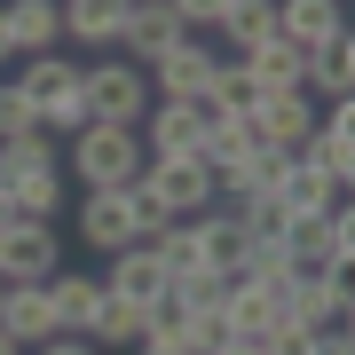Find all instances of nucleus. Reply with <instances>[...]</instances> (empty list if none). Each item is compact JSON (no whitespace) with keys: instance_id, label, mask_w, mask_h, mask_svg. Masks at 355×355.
I'll use <instances>...</instances> for the list:
<instances>
[{"instance_id":"obj_35","label":"nucleus","mask_w":355,"mask_h":355,"mask_svg":"<svg viewBox=\"0 0 355 355\" xmlns=\"http://www.w3.org/2000/svg\"><path fill=\"white\" fill-rule=\"evenodd\" d=\"M0 64H16V48H8V16H0Z\"/></svg>"},{"instance_id":"obj_23","label":"nucleus","mask_w":355,"mask_h":355,"mask_svg":"<svg viewBox=\"0 0 355 355\" xmlns=\"http://www.w3.org/2000/svg\"><path fill=\"white\" fill-rule=\"evenodd\" d=\"M277 198H284V214H324V205H340V190L316 174V166H300L292 158L284 166V182H277Z\"/></svg>"},{"instance_id":"obj_4","label":"nucleus","mask_w":355,"mask_h":355,"mask_svg":"<svg viewBox=\"0 0 355 355\" xmlns=\"http://www.w3.org/2000/svg\"><path fill=\"white\" fill-rule=\"evenodd\" d=\"M55 268H64L55 221H8V229H0V277H8V284H48Z\"/></svg>"},{"instance_id":"obj_20","label":"nucleus","mask_w":355,"mask_h":355,"mask_svg":"<svg viewBox=\"0 0 355 355\" xmlns=\"http://www.w3.org/2000/svg\"><path fill=\"white\" fill-rule=\"evenodd\" d=\"M214 32H221V40H229L237 55H253L261 40H277V0H229Z\"/></svg>"},{"instance_id":"obj_21","label":"nucleus","mask_w":355,"mask_h":355,"mask_svg":"<svg viewBox=\"0 0 355 355\" xmlns=\"http://www.w3.org/2000/svg\"><path fill=\"white\" fill-rule=\"evenodd\" d=\"M16 205V221H55V205H64V166H48V174H16V182H0Z\"/></svg>"},{"instance_id":"obj_24","label":"nucleus","mask_w":355,"mask_h":355,"mask_svg":"<svg viewBox=\"0 0 355 355\" xmlns=\"http://www.w3.org/2000/svg\"><path fill=\"white\" fill-rule=\"evenodd\" d=\"M48 166H64V158H55V142H48V135L0 142V182H16V174H48Z\"/></svg>"},{"instance_id":"obj_16","label":"nucleus","mask_w":355,"mask_h":355,"mask_svg":"<svg viewBox=\"0 0 355 355\" xmlns=\"http://www.w3.org/2000/svg\"><path fill=\"white\" fill-rule=\"evenodd\" d=\"M48 308H55V331H87L95 308H103V277H87V268H55V277H48Z\"/></svg>"},{"instance_id":"obj_9","label":"nucleus","mask_w":355,"mask_h":355,"mask_svg":"<svg viewBox=\"0 0 355 355\" xmlns=\"http://www.w3.org/2000/svg\"><path fill=\"white\" fill-rule=\"evenodd\" d=\"M135 135H142V158H190V150H205V127H198L190 103H150Z\"/></svg>"},{"instance_id":"obj_19","label":"nucleus","mask_w":355,"mask_h":355,"mask_svg":"<svg viewBox=\"0 0 355 355\" xmlns=\"http://www.w3.org/2000/svg\"><path fill=\"white\" fill-rule=\"evenodd\" d=\"M16 87L32 95V111H48V103H71V95H79V64H71L64 48H55V55H24Z\"/></svg>"},{"instance_id":"obj_38","label":"nucleus","mask_w":355,"mask_h":355,"mask_svg":"<svg viewBox=\"0 0 355 355\" xmlns=\"http://www.w3.org/2000/svg\"><path fill=\"white\" fill-rule=\"evenodd\" d=\"M0 300H8V277H0Z\"/></svg>"},{"instance_id":"obj_28","label":"nucleus","mask_w":355,"mask_h":355,"mask_svg":"<svg viewBox=\"0 0 355 355\" xmlns=\"http://www.w3.org/2000/svg\"><path fill=\"white\" fill-rule=\"evenodd\" d=\"M174 292H182V308H221L229 277H221V268H190V277H174Z\"/></svg>"},{"instance_id":"obj_3","label":"nucleus","mask_w":355,"mask_h":355,"mask_svg":"<svg viewBox=\"0 0 355 355\" xmlns=\"http://www.w3.org/2000/svg\"><path fill=\"white\" fill-rule=\"evenodd\" d=\"M142 190H150L174 221H190V214L214 205V166H205V150H190V158H150V166H142Z\"/></svg>"},{"instance_id":"obj_7","label":"nucleus","mask_w":355,"mask_h":355,"mask_svg":"<svg viewBox=\"0 0 355 355\" xmlns=\"http://www.w3.org/2000/svg\"><path fill=\"white\" fill-rule=\"evenodd\" d=\"M316 95L308 87H292V95H261V111H253V135H261V150H284V158H300V142L316 135Z\"/></svg>"},{"instance_id":"obj_18","label":"nucleus","mask_w":355,"mask_h":355,"mask_svg":"<svg viewBox=\"0 0 355 355\" xmlns=\"http://www.w3.org/2000/svg\"><path fill=\"white\" fill-rule=\"evenodd\" d=\"M308 95L316 103H347L355 95V40H324V48H308Z\"/></svg>"},{"instance_id":"obj_14","label":"nucleus","mask_w":355,"mask_h":355,"mask_svg":"<svg viewBox=\"0 0 355 355\" xmlns=\"http://www.w3.org/2000/svg\"><path fill=\"white\" fill-rule=\"evenodd\" d=\"M190 229H198L205 268H221V277L245 268V221H237V205H205V214H190Z\"/></svg>"},{"instance_id":"obj_15","label":"nucleus","mask_w":355,"mask_h":355,"mask_svg":"<svg viewBox=\"0 0 355 355\" xmlns=\"http://www.w3.org/2000/svg\"><path fill=\"white\" fill-rule=\"evenodd\" d=\"M166 284H174V277H166V268H158V253H150V245H127V253H111V268H103V292H111V300H158V292Z\"/></svg>"},{"instance_id":"obj_36","label":"nucleus","mask_w":355,"mask_h":355,"mask_svg":"<svg viewBox=\"0 0 355 355\" xmlns=\"http://www.w3.org/2000/svg\"><path fill=\"white\" fill-rule=\"evenodd\" d=\"M8 221H16V205H8V190H0V229H8Z\"/></svg>"},{"instance_id":"obj_8","label":"nucleus","mask_w":355,"mask_h":355,"mask_svg":"<svg viewBox=\"0 0 355 355\" xmlns=\"http://www.w3.org/2000/svg\"><path fill=\"white\" fill-rule=\"evenodd\" d=\"M182 40H190V24L166 8V0H135V8H127V32H119V48H127L135 71H150L166 48H182Z\"/></svg>"},{"instance_id":"obj_25","label":"nucleus","mask_w":355,"mask_h":355,"mask_svg":"<svg viewBox=\"0 0 355 355\" xmlns=\"http://www.w3.org/2000/svg\"><path fill=\"white\" fill-rule=\"evenodd\" d=\"M24 135H40V111L16 79H0V142H24Z\"/></svg>"},{"instance_id":"obj_34","label":"nucleus","mask_w":355,"mask_h":355,"mask_svg":"<svg viewBox=\"0 0 355 355\" xmlns=\"http://www.w3.org/2000/svg\"><path fill=\"white\" fill-rule=\"evenodd\" d=\"M214 355H268V347H261V340H221Z\"/></svg>"},{"instance_id":"obj_1","label":"nucleus","mask_w":355,"mask_h":355,"mask_svg":"<svg viewBox=\"0 0 355 355\" xmlns=\"http://www.w3.org/2000/svg\"><path fill=\"white\" fill-rule=\"evenodd\" d=\"M64 166L79 174V190H135L142 182V135L135 127H79L64 142Z\"/></svg>"},{"instance_id":"obj_32","label":"nucleus","mask_w":355,"mask_h":355,"mask_svg":"<svg viewBox=\"0 0 355 355\" xmlns=\"http://www.w3.org/2000/svg\"><path fill=\"white\" fill-rule=\"evenodd\" d=\"M308 355H355V331L331 324V331H316V347H308Z\"/></svg>"},{"instance_id":"obj_31","label":"nucleus","mask_w":355,"mask_h":355,"mask_svg":"<svg viewBox=\"0 0 355 355\" xmlns=\"http://www.w3.org/2000/svg\"><path fill=\"white\" fill-rule=\"evenodd\" d=\"M32 355H103V347L87 340V331H55V340H48V347H32Z\"/></svg>"},{"instance_id":"obj_6","label":"nucleus","mask_w":355,"mask_h":355,"mask_svg":"<svg viewBox=\"0 0 355 355\" xmlns=\"http://www.w3.org/2000/svg\"><path fill=\"white\" fill-rule=\"evenodd\" d=\"M79 237H87V253H127V245H142V229H135V198L127 190H87L79 198Z\"/></svg>"},{"instance_id":"obj_17","label":"nucleus","mask_w":355,"mask_h":355,"mask_svg":"<svg viewBox=\"0 0 355 355\" xmlns=\"http://www.w3.org/2000/svg\"><path fill=\"white\" fill-rule=\"evenodd\" d=\"M237 64L261 79V95H292V87H308V48H292V40H261V48L237 55Z\"/></svg>"},{"instance_id":"obj_2","label":"nucleus","mask_w":355,"mask_h":355,"mask_svg":"<svg viewBox=\"0 0 355 355\" xmlns=\"http://www.w3.org/2000/svg\"><path fill=\"white\" fill-rule=\"evenodd\" d=\"M79 103H87V127H142L150 79L127 55H95V64H79Z\"/></svg>"},{"instance_id":"obj_29","label":"nucleus","mask_w":355,"mask_h":355,"mask_svg":"<svg viewBox=\"0 0 355 355\" xmlns=\"http://www.w3.org/2000/svg\"><path fill=\"white\" fill-rule=\"evenodd\" d=\"M127 198H135V229H142V245H150V237H158V229H166V221H174V214H166V205H158L150 190H142V182H135V190H127Z\"/></svg>"},{"instance_id":"obj_5","label":"nucleus","mask_w":355,"mask_h":355,"mask_svg":"<svg viewBox=\"0 0 355 355\" xmlns=\"http://www.w3.org/2000/svg\"><path fill=\"white\" fill-rule=\"evenodd\" d=\"M214 71H221V55H214V48H205V40L190 32L182 48H166V55H158V64L142 71V79H150V103H198L205 87H214Z\"/></svg>"},{"instance_id":"obj_30","label":"nucleus","mask_w":355,"mask_h":355,"mask_svg":"<svg viewBox=\"0 0 355 355\" xmlns=\"http://www.w3.org/2000/svg\"><path fill=\"white\" fill-rule=\"evenodd\" d=\"M166 8H174V16H182V24H190V32H214L229 0H166Z\"/></svg>"},{"instance_id":"obj_10","label":"nucleus","mask_w":355,"mask_h":355,"mask_svg":"<svg viewBox=\"0 0 355 355\" xmlns=\"http://www.w3.org/2000/svg\"><path fill=\"white\" fill-rule=\"evenodd\" d=\"M0 16H8L16 64H24V55H55V48H64V8H55V0H0Z\"/></svg>"},{"instance_id":"obj_33","label":"nucleus","mask_w":355,"mask_h":355,"mask_svg":"<svg viewBox=\"0 0 355 355\" xmlns=\"http://www.w3.org/2000/svg\"><path fill=\"white\" fill-rule=\"evenodd\" d=\"M135 355H190V347H182V340H142Z\"/></svg>"},{"instance_id":"obj_26","label":"nucleus","mask_w":355,"mask_h":355,"mask_svg":"<svg viewBox=\"0 0 355 355\" xmlns=\"http://www.w3.org/2000/svg\"><path fill=\"white\" fill-rule=\"evenodd\" d=\"M237 221H245V237H284L292 229V214H284V198L268 190V198H245L237 205Z\"/></svg>"},{"instance_id":"obj_37","label":"nucleus","mask_w":355,"mask_h":355,"mask_svg":"<svg viewBox=\"0 0 355 355\" xmlns=\"http://www.w3.org/2000/svg\"><path fill=\"white\" fill-rule=\"evenodd\" d=\"M0 355H24V347H16V340H8V331H0Z\"/></svg>"},{"instance_id":"obj_12","label":"nucleus","mask_w":355,"mask_h":355,"mask_svg":"<svg viewBox=\"0 0 355 355\" xmlns=\"http://www.w3.org/2000/svg\"><path fill=\"white\" fill-rule=\"evenodd\" d=\"M64 8V40H79V48H119V32H127V8L135 0H55Z\"/></svg>"},{"instance_id":"obj_27","label":"nucleus","mask_w":355,"mask_h":355,"mask_svg":"<svg viewBox=\"0 0 355 355\" xmlns=\"http://www.w3.org/2000/svg\"><path fill=\"white\" fill-rule=\"evenodd\" d=\"M229 340V324H221V308H190V324H182V347L190 355H214Z\"/></svg>"},{"instance_id":"obj_13","label":"nucleus","mask_w":355,"mask_h":355,"mask_svg":"<svg viewBox=\"0 0 355 355\" xmlns=\"http://www.w3.org/2000/svg\"><path fill=\"white\" fill-rule=\"evenodd\" d=\"M340 32H347L340 0H277V40H292V48H324Z\"/></svg>"},{"instance_id":"obj_22","label":"nucleus","mask_w":355,"mask_h":355,"mask_svg":"<svg viewBox=\"0 0 355 355\" xmlns=\"http://www.w3.org/2000/svg\"><path fill=\"white\" fill-rule=\"evenodd\" d=\"M87 340H95V347H127V355H135L150 331H142V308H135V300H111V292H103V308H95Z\"/></svg>"},{"instance_id":"obj_11","label":"nucleus","mask_w":355,"mask_h":355,"mask_svg":"<svg viewBox=\"0 0 355 355\" xmlns=\"http://www.w3.org/2000/svg\"><path fill=\"white\" fill-rule=\"evenodd\" d=\"M0 331H8L16 347H48L55 340V308H48V284H8V300H0Z\"/></svg>"}]
</instances>
